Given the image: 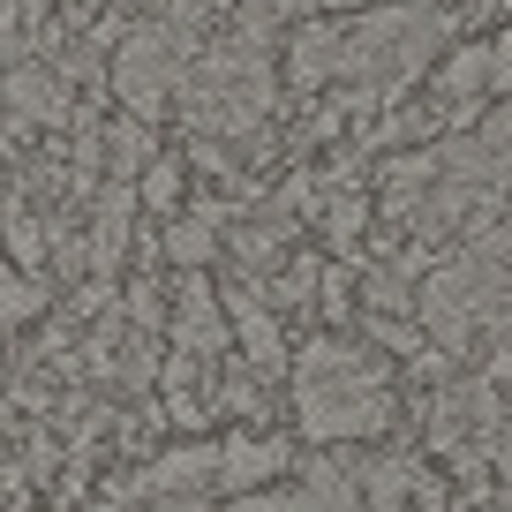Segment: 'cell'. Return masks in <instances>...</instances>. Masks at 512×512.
I'll list each match as a JSON object with an SVG mask.
<instances>
[{"label":"cell","instance_id":"15","mask_svg":"<svg viewBox=\"0 0 512 512\" xmlns=\"http://www.w3.org/2000/svg\"><path fill=\"white\" fill-rule=\"evenodd\" d=\"M490 98H512V31L490 38Z\"/></svg>","mask_w":512,"mask_h":512},{"label":"cell","instance_id":"5","mask_svg":"<svg viewBox=\"0 0 512 512\" xmlns=\"http://www.w3.org/2000/svg\"><path fill=\"white\" fill-rule=\"evenodd\" d=\"M8 113H16V128H68L76 121V68L61 61H23L8 68Z\"/></svg>","mask_w":512,"mask_h":512},{"label":"cell","instance_id":"3","mask_svg":"<svg viewBox=\"0 0 512 512\" xmlns=\"http://www.w3.org/2000/svg\"><path fill=\"white\" fill-rule=\"evenodd\" d=\"M294 415L317 445H354L392 422V392H384V362H369L347 339H309L294 354Z\"/></svg>","mask_w":512,"mask_h":512},{"label":"cell","instance_id":"9","mask_svg":"<svg viewBox=\"0 0 512 512\" xmlns=\"http://www.w3.org/2000/svg\"><path fill=\"white\" fill-rule=\"evenodd\" d=\"M287 460H294V452L279 445V437L234 430V437L219 445V490H234V497H249V490H272V482L287 475Z\"/></svg>","mask_w":512,"mask_h":512},{"label":"cell","instance_id":"17","mask_svg":"<svg viewBox=\"0 0 512 512\" xmlns=\"http://www.w3.org/2000/svg\"><path fill=\"white\" fill-rule=\"evenodd\" d=\"M16 8H23V16H46V8H53V0H16Z\"/></svg>","mask_w":512,"mask_h":512},{"label":"cell","instance_id":"6","mask_svg":"<svg viewBox=\"0 0 512 512\" xmlns=\"http://www.w3.org/2000/svg\"><path fill=\"white\" fill-rule=\"evenodd\" d=\"M354 490H362L369 512H437V475L422 460H407V452H377L354 475Z\"/></svg>","mask_w":512,"mask_h":512},{"label":"cell","instance_id":"10","mask_svg":"<svg viewBox=\"0 0 512 512\" xmlns=\"http://www.w3.org/2000/svg\"><path fill=\"white\" fill-rule=\"evenodd\" d=\"M219 234H226V204H196L174 219V234H166V256H174L181 272H204L211 256H219Z\"/></svg>","mask_w":512,"mask_h":512},{"label":"cell","instance_id":"16","mask_svg":"<svg viewBox=\"0 0 512 512\" xmlns=\"http://www.w3.org/2000/svg\"><path fill=\"white\" fill-rule=\"evenodd\" d=\"M302 8H317V16H362V8H377V0H302Z\"/></svg>","mask_w":512,"mask_h":512},{"label":"cell","instance_id":"12","mask_svg":"<svg viewBox=\"0 0 512 512\" xmlns=\"http://www.w3.org/2000/svg\"><path fill=\"white\" fill-rule=\"evenodd\" d=\"M98 144H106V166H113V181H136V174L151 166V128L136 121V113H128L121 128H106Z\"/></svg>","mask_w":512,"mask_h":512},{"label":"cell","instance_id":"14","mask_svg":"<svg viewBox=\"0 0 512 512\" xmlns=\"http://www.w3.org/2000/svg\"><path fill=\"white\" fill-rule=\"evenodd\" d=\"M23 38H31V16H23L16 0H0V68L23 61Z\"/></svg>","mask_w":512,"mask_h":512},{"label":"cell","instance_id":"4","mask_svg":"<svg viewBox=\"0 0 512 512\" xmlns=\"http://www.w3.org/2000/svg\"><path fill=\"white\" fill-rule=\"evenodd\" d=\"M196 46H204V0H159V16L128 23L121 38H113V98H121L136 121H151V113L174 106L181 76H189Z\"/></svg>","mask_w":512,"mask_h":512},{"label":"cell","instance_id":"13","mask_svg":"<svg viewBox=\"0 0 512 512\" xmlns=\"http://www.w3.org/2000/svg\"><path fill=\"white\" fill-rule=\"evenodd\" d=\"M136 204H144V211H181V166L151 159L144 181H136Z\"/></svg>","mask_w":512,"mask_h":512},{"label":"cell","instance_id":"2","mask_svg":"<svg viewBox=\"0 0 512 512\" xmlns=\"http://www.w3.org/2000/svg\"><path fill=\"white\" fill-rule=\"evenodd\" d=\"M272 98H279L272 38H264V23H241L219 46H196L174 106H181V121H189V136L219 144V136H256V121L272 113Z\"/></svg>","mask_w":512,"mask_h":512},{"label":"cell","instance_id":"1","mask_svg":"<svg viewBox=\"0 0 512 512\" xmlns=\"http://www.w3.org/2000/svg\"><path fill=\"white\" fill-rule=\"evenodd\" d=\"M437 53V16L422 8H362V16H317L287 38V83L294 91H324L339 83L347 106H384L422 76Z\"/></svg>","mask_w":512,"mask_h":512},{"label":"cell","instance_id":"11","mask_svg":"<svg viewBox=\"0 0 512 512\" xmlns=\"http://www.w3.org/2000/svg\"><path fill=\"white\" fill-rule=\"evenodd\" d=\"M46 317V287L31 279V264H8L0 256V332H23V324Z\"/></svg>","mask_w":512,"mask_h":512},{"label":"cell","instance_id":"8","mask_svg":"<svg viewBox=\"0 0 512 512\" xmlns=\"http://www.w3.org/2000/svg\"><path fill=\"white\" fill-rule=\"evenodd\" d=\"M226 324H234L241 354L256 362V377H287V339H279V324H272L264 287H234L226 294Z\"/></svg>","mask_w":512,"mask_h":512},{"label":"cell","instance_id":"7","mask_svg":"<svg viewBox=\"0 0 512 512\" xmlns=\"http://www.w3.org/2000/svg\"><path fill=\"white\" fill-rule=\"evenodd\" d=\"M174 354H196V362H226V332H234V324H226V302L219 294L204 287V279H189V287L174 294Z\"/></svg>","mask_w":512,"mask_h":512}]
</instances>
